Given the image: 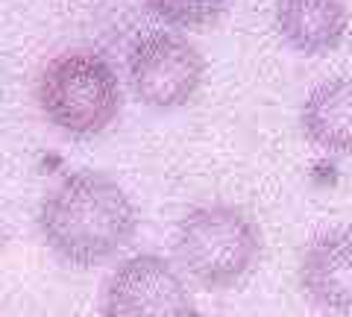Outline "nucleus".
<instances>
[{
	"mask_svg": "<svg viewBox=\"0 0 352 317\" xmlns=\"http://www.w3.org/2000/svg\"><path fill=\"white\" fill-rule=\"evenodd\" d=\"M36 223L44 247L62 265L91 270L132 244L138 212L112 177L74 171L44 194Z\"/></svg>",
	"mask_w": 352,
	"mask_h": 317,
	"instance_id": "f257e3e1",
	"label": "nucleus"
},
{
	"mask_svg": "<svg viewBox=\"0 0 352 317\" xmlns=\"http://www.w3.org/2000/svg\"><path fill=\"white\" fill-rule=\"evenodd\" d=\"M264 253V235L252 217L229 203H206L176 223L173 259L194 285L229 291L241 285Z\"/></svg>",
	"mask_w": 352,
	"mask_h": 317,
	"instance_id": "f03ea898",
	"label": "nucleus"
},
{
	"mask_svg": "<svg viewBox=\"0 0 352 317\" xmlns=\"http://www.w3.org/2000/svg\"><path fill=\"white\" fill-rule=\"evenodd\" d=\"M36 103L53 129L71 138H94L118 121L124 94L118 74L97 50H62L41 68Z\"/></svg>",
	"mask_w": 352,
	"mask_h": 317,
	"instance_id": "7ed1b4c3",
	"label": "nucleus"
},
{
	"mask_svg": "<svg viewBox=\"0 0 352 317\" xmlns=\"http://www.w3.org/2000/svg\"><path fill=\"white\" fill-rule=\"evenodd\" d=\"M206 59L200 47L179 32L153 30L132 41L126 80L138 103L159 112L188 106L203 85Z\"/></svg>",
	"mask_w": 352,
	"mask_h": 317,
	"instance_id": "20e7f679",
	"label": "nucleus"
},
{
	"mask_svg": "<svg viewBox=\"0 0 352 317\" xmlns=\"http://www.w3.org/2000/svg\"><path fill=\"white\" fill-rule=\"evenodd\" d=\"M100 317H197L185 273L156 253L124 259L100 285Z\"/></svg>",
	"mask_w": 352,
	"mask_h": 317,
	"instance_id": "39448f33",
	"label": "nucleus"
},
{
	"mask_svg": "<svg viewBox=\"0 0 352 317\" xmlns=\"http://www.w3.org/2000/svg\"><path fill=\"white\" fill-rule=\"evenodd\" d=\"M296 285L314 311L352 317V226L311 235L300 253Z\"/></svg>",
	"mask_w": 352,
	"mask_h": 317,
	"instance_id": "423d86ee",
	"label": "nucleus"
},
{
	"mask_svg": "<svg viewBox=\"0 0 352 317\" xmlns=\"http://www.w3.org/2000/svg\"><path fill=\"white\" fill-rule=\"evenodd\" d=\"M346 0H276L273 27L282 45L300 56H329L349 36Z\"/></svg>",
	"mask_w": 352,
	"mask_h": 317,
	"instance_id": "0eeeda50",
	"label": "nucleus"
},
{
	"mask_svg": "<svg viewBox=\"0 0 352 317\" xmlns=\"http://www.w3.org/2000/svg\"><path fill=\"white\" fill-rule=\"evenodd\" d=\"M302 135L329 156H352V76L314 85L300 109Z\"/></svg>",
	"mask_w": 352,
	"mask_h": 317,
	"instance_id": "6e6552de",
	"label": "nucleus"
},
{
	"mask_svg": "<svg viewBox=\"0 0 352 317\" xmlns=\"http://www.w3.org/2000/svg\"><path fill=\"white\" fill-rule=\"evenodd\" d=\"M147 12L176 30L212 27L229 12L232 0H144Z\"/></svg>",
	"mask_w": 352,
	"mask_h": 317,
	"instance_id": "1a4fd4ad",
	"label": "nucleus"
}]
</instances>
